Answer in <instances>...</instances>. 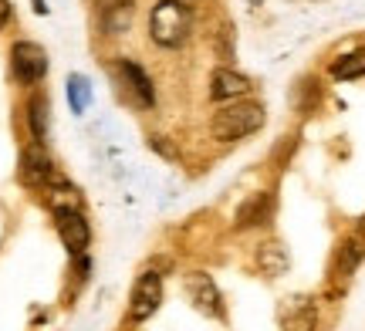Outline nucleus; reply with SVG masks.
<instances>
[{
    "mask_svg": "<svg viewBox=\"0 0 365 331\" xmlns=\"http://www.w3.org/2000/svg\"><path fill=\"white\" fill-rule=\"evenodd\" d=\"M193 31V11L182 0H159L149 14V38L159 48H182Z\"/></svg>",
    "mask_w": 365,
    "mask_h": 331,
    "instance_id": "1",
    "label": "nucleus"
},
{
    "mask_svg": "<svg viewBox=\"0 0 365 331\" xmlns=\"http://www.w3.org/2000/svg\"><path fill=\"white\" fill-rule=\"evenodd\" d=\"M264 125V108L257 102H234V105H223L213 122H210V132L220 142H237V139H247Z\"/></svg>",
    "mask_w": 365,
    "mask_h": 331,
    "instance_id": "2",
    "label": "nucleus"
},
{
    "mask_svg": "<svg viewBox=\"0 0 365 331\" xmlns=\"http://www.w3.org/2000/svg\"><path fill=\"white\" fill-rule=\"evenodd\" d=\"M112 78H115L118 92H122V98H125L129 105L153 108V102H156L153 81H149V75H145L135 61H115V65H112Z\"/></svg>",
    "mask_w": 365,
    "mask_h": 331,
    "instance_id": "3",
    "label": "nucleus"
},
{
    "mask_svg": "<svg viewBox=\"0 0 365 331\" xmlns=\"http://www.w3.org/2000/svg\"><path fill=\"white\" fill-rule=\"evenodd\" d=\"M11 68L17 75V81L38 85L48 75V51L41 44H34V41H17L11 48Z\"/></svg>",
    "mask_w": 365,
    "mask_h": 331,
    "instance_id": "4",
    "label": "nucleus"
},
{
    "mask_svg": "<svg viewBox=\"0 0 365 331\" xmlns=\"http://www.w3.org/2000/svg\"><path fill=\"white\" fill-rule=\"evenodd\" d=\"M21 179H24L27 186H41V189H48V186L58 179L51 156L44 152L41 142H34V146H27L24 152H21Z\"/></svg>",
    "mask_w": 365,
    "mask_h": 331,
    "instance_id": "5",
    "label": "nucleus"
},
{
    "mask_svg": "<svg viewBox=\"0 0 365 331\" xmlns=\"http://www.w3.org/2000/svg\"><path fill=\"white\" fill-rule=\"evenodd\" d=\"M159 305H163V280H159V274H143L135 280V288H132L129 315L135 321H145L156 315Z\"/></svg>",
    "mask_w": 365,
    "mask_h": 331,
    "instance_id": "6",
    "label": "nucleus"
},
{
    "mask_svg": "<svg viewBox=\"0 0 365 331\" xmlns=\"http://www.w3.org/2000/svg\"><path fill=\"white\" fill-rule=\"evenodd\" d=\"M135 0H95V21L102 34H122L132 24Z\"/></svg>",
    "mask_w": 365,
    "mask_h": 331,
    "instance_id": "7",
    "label": "nucleus"
},
{
    "mask_svg": "<svg viewBox=\"0 0 365 331\" xmlns=\"http://www.w3.org/2000/svg\"><path fill=\"white\" fill-rule=\"evenodd\" d=\"M54 224H58V237H61V243H65L71 253H81L85 247H88L91 230H88V224H85L81 210H58L54 213Z\"/></svg>",
    "mask_w": 365,
    "mask_h": 331,
    "instance_id": "8",
    "label": "nucleus"
},
{
    "mask_svg": "<svg viewBox=\"0 0 365 331\" xmlns=\"http://www.w3.org/2000/svg\"><path fill=\"white\" fill-rule=\"evenodd\" d=\"M186 291H190V298H193V305L203 311V315H210V318H220L223 315V305H220V291H217V284L207 278V274H190L186 278Z\"/></svg>",
    "mask_w": 365,
    "mask_h": 331,
    "instance_id": "9",
    "label": "nucleus"
},
{
    "mask_svg": "<svg viewBox=\"0 0 365 331\" xmlns=\"http://www.w3.org/2000/svg\"><path fill=\"white\" fill-rule=\"evenodd\" d=\"M250 92V81L244 75H237L230 68H217L213 78H210V98L213 102H234V98H244Z\"/></svg>",
    "mask_w": 365,
    "mask_h": 331,
    "instance_id": "10",
    "label": "nucleus"
},
{
    "mask_svg": "<svg viewBox=\"0 0 365 331\" xmlns=\"http://www.w3.org/2000/svg\"><path fill=\"white\" fill-rule=\"evenodd\" d=\"M271 213V199L264 196V193H257V196H250L244 206H240V213H237V226H254V224H264V216Z\"/></svg>",
    "mask_w": 365,
    "mask_h": 331,
    "instance_id": "11",
    "label": "nucleus"
},
{
    "mask_svg": "<svg viewBox=\"0 0 365 331\" xmlns=\"http://www.w3.org/2000/svg\"><path fill=\"white\" fill-rule=\"evenodd\" d=\"M257 264H261L264 274H271V278H277V274H284L287 270V253L281 243H264L261 253H257Z\"/></svg>",
    "mask_w": 365,
    "mask_h": 331,
    "instance_id": "12",
    "label": "nucleus"
},
{
    "mask_svg": "<svg viewBox=\"0 0 365 331\" xmlns=\"http://www.w3.org/2000/svg\"><path fill=\"white\" fill-rule=\"evenodd\" d=\"M331 75L341 81H352L365 75V51H352V54H341L339 61L331 65Z\"/></svg>",
    "mask_w": 365,
    "mask_h": 331,
    "instance_id": "13",
    "label": "nucleus"
},
{
    "mask_svg": "<svg viewBox=\"0 0 365 331\" xmlns=\"http://www.w3.org/2000/svg\"><path fill=\"white\" fill-rule=\"evenodd\" d=\"M68 102H71V108L75 112H85L91 102V85L85 75H71L68 78Z\"/></svg>",
    "mask_w": 365,
    "mask_h": 331,
    "instance_id": "14",
    "label": "nucleus"
},
{
    "mask_svg": "<svg viewBox=\"0 0 365 331\" xmlns=\"http://www.w3.org/2000/svg\"><path fill=\"white\" fill-rule=\"evenodd\" d=\"M27 112H31V132H34V139H44V135H48V112H51V108H48V98H31V105H27Z\"/></svg>",
    "mask_w": 365,
    "mask_h": 331,
    "instance_id": "15",
    "label": "nucleus"
},
{
    "mask_svg": "<svg viewBox=\"0 0 365 331\" xmlns=\"http://www.w3.org/2000/svg\"><path fill=\"white\" fill-rule=\"evenodd\" d=\"M314 308L312 305H298L291 315L284 318V331H314Z\"/></svg>",
    "mask_w": 365,
    "mask_h": 331,
    "instance_id": "16",
    "label": "nucleus"
},
{
    "mask_svg": "<svg viewBox=\"0 0 365 331\" xmlns=\"http://www.w3.org/2000/svg\"><path fill=\"white\" fill-rule=\"evenodd\" d=\"M7 17H11V4H7V0H0V27L7 24Z\"/></svg>",
    "mask_w": 365,
    "mask_h": 331,
    "instance_id": "17",
    "label": "nucleus"
},
{
    "mask_svg": "<svg viewBox=\"0 0 365 331\" xmlns=\"http://www.w3.org/2000/svg\"><path fill=\"white\" fill-rule=\"evenodd\" d=\"M34 11H38V14H48V7H44V0H34Z\"/></svg>",
    "mask_w": 365,
    "mask_h": 331,
    "instance_id": "18",
    "label": "nucleus"
}]
</instances>
